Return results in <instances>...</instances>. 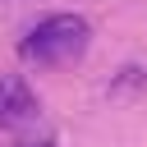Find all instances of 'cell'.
Masks as SVG:
<instances>
[{
	"instance_id": "6da1fadb",
	"label": "cell",
	"mask_w": 147,
	"mask_h": 147,
	"mask_svg": "<svg viewBox=\"0 0 147 147\" xmlns=\"http://www.w3.org/2000/svg\"><path fill=\"white\" fill-rule=\"evenodd\" d=\"M92 41V28L83 14H46L23 41H18V55L32 60V64H74Z\"/></svg>"
},
{
	"instance_id": "7a4b0ae2",
	"label": "cell",
	"mask_w": 147,
	"mask_h": 147,
	"mask_svg": "<svg viewBox=\"0 0 147 147\" xmlns=\"http://www.w3.org/2000/svg\"><path fill=\"white\" fill-rule=\"evenodd\" d=\"M37 119H41V101L28 87V78L23 74H0V129L18 133V129H32Z\"/></svg>"
},
{
	"instance_id": "3957f363",
	"label": "cell",
	"mask_w": 147,
	"mask_h": 147,
	"mask_svg": "<svg viewBox=\"0 0 147 147\" xmlns=\"http://www.w3.org/2000/svg\"><path fill=\"white\" fill-rule=\"evenodd\" d=\"M14 147H55L51 138H23V142H14Z\"/></svg>"
}]
</instances>
